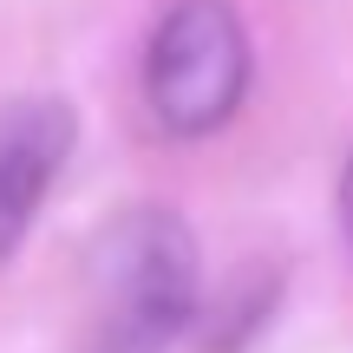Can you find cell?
<instances>
[{
	"label": "cell",
	"mask_w": 353,
	"mask_h": 353,
	"mask_svg": "<svg viewBox=\"0 0 353 353\" xmlns=\"http://www.w3.org/2000/svg\"><path fill=\"white\" fill-rule=\"evenodd\" d=\"M341 229L353 242V151H347V170H341Z\"/></svg>",
	"instance_id": "4"
},
{
	"label": "cell",
	"mask_w": 353,
	"mask_h": 353,
	"mask_svg": "<svg viewBox=\"0 0 353 353\" xmlns=\"http://www.w3.org/2000/svg\"><path fill=\"white\" fill-rule=\"evenodd\" d=\"M203 262L176 210H125L92 242V301L105 353H157L196 321Z\"/></svg>",
	"instance_id": "1"
},
{
	"label": "cell",
	"mask_w": 353,
	"mask_h": 353,
	"mask_svg": "<svg viewBox=\"0 0 353 353\" xmlns=\"http://www.w3.org/2000/svg\"><path fill=\"white\" fill-rule=\"evenodd\" d=\"M255 46L229 0H170L138 59L144 112L170 138H210L249 99Z\"/></svg>",
	"instance_id": "2"
},
{
	"label": "cell",
	"mask_w": 353,
	"mask_h": 353,
	"mask_svg": "<svg viewBox=\"0 0 353 353\" xmlns=\"http://www.w3.org/2000/svg\"><path fill=\"white\" fill-rule=\"evenodd\" d=\"M72 144H79V118L59 99L0 105V262L33 229V216L46 203L59 164L72 157Z\"/></svg>",
	"instance_id": "3"
}]
</instances>
